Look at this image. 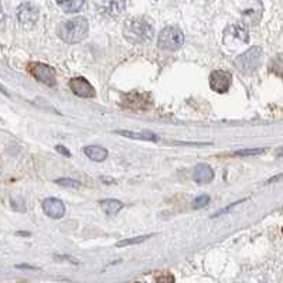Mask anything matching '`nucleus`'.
Masks as SVG:
<instances>
[{
  "label": "nucleus",
  "instance_id": "nucleus-15",
  "mask_svg": "<svg viewBox=\"0 0 283 283\" xmlns=\"http://www.w3.org/2000/svg\"><path fill=\"white\" fill-rule=\"evenodd\" d=\"M65 13H77L84 6L85 0H55Z\"/></svg>",
  "mask_w": 283,
  "mask_h": 283
},
{
  "label": "nucleus",
  "instance_id": "nucleus-6",
  "mask_svg": "<svg viewBox=\"0 0 283 283\" xmlns=\"http://www.w3.org/2000/svg\"><path fill=\"white\" fill-rule=\"evenodd\" d=\"M96 10L108 17L121 16L125 10V0H94Z\"/></svg>",
  "mask_w": 283,
  "mask_h": 283
},
{
  "label": "nucleus",
  "instance_id": "nucleus-25",
  "mask_svg": "<svg viewBox=\"0 0 283 283\" xmlns=\"http://www.w3.org/2000/svg\"><path fill=\"white\" fill-rule=\"evenodd\" d=\"M57 150H58V153H61V155H64L65 158H70L71 156V153L64 147V146H57Z\"/></svg>",
  "mask_w": 283,
  "mask_h": 283
},
{
  "label": "nucleus",
  "instance_id": "nucleus-27",
  "mask_svg": "<svg viewBox=\"0 0 283 283\" xmlns=\"http://www.w3.org/2000/svg\"><path fill=\"white\" fill-rule=\"evenodd\" d=\"M136 98H139V95H136ZM141 98H143V95H141ZM141 98H139V104H142ZM132 104H133V105H138V101H135V102H129V106H132Z\"/></svg>",
  "mask_w": 283,
  "mask_h": 283
},
{
  "label": "nucleus",
  "instance_id": "nucleus-24",
  "mask_svg": "<svg viewBox=\"0 0 283 283\" xmlns=\"http://www.w3.org/2000/svg\"><path fill=\"white\" fill-rule=\"evenodd\" d=\"M156 283H174L173 275H170V273H163V275L159 276Z\"/></svg>",
  "mask_w": 283,
  "mask_h": 283
},
{
  "label": "nucleus",
  "instance_id": "nucleus-2",
  "mask_svg": "<svg viewBox=\"0 0 283 283\" xmlns=\"http://www.w3.org/2000/svg\"><path fill=\"white\" fill-rule=\"evenodd\" d=\"M88 34V21L85 17H74L60 24L58 35L68 44H77Z\"/></svg>",
  "mask_w": 283,
  "mask_h": 283
},
{
  "label": "nucleus",
  "instance_id": "nucleus-22",
  "mask_svg": "<svg viewBox=\"0 0 283 283\" xmlns=\"http://www.w3.org/2000/svg\"><path fill=\"white\" fill-rule=\"evenodd\" d=\"M12 204H13V208H16L18 211H26V204L21 197H15L12 200Z\"/></svg>",
  "mask_w": 283,
  "mask_h": 283
},
{
  "label": "nucleus",
  "instance_id": "nucleus-12",
  "mask_svg": "<svg viewBox=\"0 0 283 283\" xmlns=\"http://www.w3.org/2000/svg\"><path fill=\"white\" fill-rule=\"evenodd\" d=\"M118 135L121 136H125L127 139H135V141H152V142H158L159 136L155 135L153 132H132V130H118L116 132Z\"/></svg>",
  "mask_w": 283,
  "mask_h": 283
},
{
  "label": "nucleus",
  "instance_id": "nucleus-18",
  "mask_svg": "<svg viewBox=\"0 0 283 283\" xmlns=\"http://www.w3.org/2000/svg\"><path fill=\"white\" fill-rule=\"evenodd\" d=\"M153 235H142V236H135V238H130V239H124L121 242L116 244L118 248H122V247H130V245H136V244H141L144 242L146 239H150Z\"/></svg>",
  "mask_w": 283,
  "mask_h": 283
},
{
  "label": "nucleus",
  "instance_id": "nucleus-7",
  "mask_svg": "<svg viewBox=\"0 0 283 283\" xmlns=\"http://www.w3.org/2000/svg\"><path fill=\"white\" fill-rule=\"evenodd\" d=\"M208 79H210V87H211L212 91H215L218 94H225L231 87L232 75L228 71L217 70V71H212L210 74Z\"/></svg>",
  "mask_w": 283,
  "mask_h": 283
},
{
  "label": "nucleus",
  "instance_id": "nucleus-3",
  "mask_svg": "<svg viewBox=\"0 0 283 283\" xmlns=\"http://www.w3.org/2000/svg\"><path fill=\"white\" fill-rule=\"evenodd\" d=\"M184 44V34L176 26H167L164 27L158 38V46L161 50L167 51H176Z\"/></svg>",
  "mask_w": 283,
  "mask_h": 283
},
{
  "label": "nucleus",
  "instance_id": "nucleus-1",
  "mask_svg": "<svg viewBox=\"0 0 283 283\" xmlns=\"http://www.w3.org/2000/svg\"><path fill=\"white\" fill-rule=\"evenodd\" d=\"M124 35L132 44H143L153 37V27L147 20L142 17H135L125 23Z\"/></svg>",
  "mask_w": 283,
  "mask_h": 283
},
{
  "label": "nucleus",
  "instance_id": "nucleus-14",
  "mask_svg": "<svg viewBox=\"0 0 283 283\" xmlns=\"http://www.w3.org/2000/svg\"><path fill=\"white\" fill-rule=\"evenodd\" d=\"M231 40H236V41H241V43H247L248 41V32L241 27V26H231L225 30V37H228Z\"/></svg>",
  "mask_w": 283,
  "mask_h": 283
},
{
  "label": "nucleus",
  "instance_id": "nucleus-19",
  "mask_svg": "<svg viewBox=\"0 0 283 283\" xmlns=\"http://www.w3.org/2000/svg\"><path fill=\"white\" fill-rule=\"evenodd\" d=\"M265 149H245V150H238L235 153H232L231 156H238V158H245V156H256L264 153Z\"/></svg>",
  "mask_w": 283,
  "mask_h": 283
},
{
  "label": "nucleus",
  "instance_id": "nucleus-20",
  "mask_svg": "<svg viewBox=\"0 0 283 283\" xmlns=\"http://www.w3.org/2000/svg\"><path fill=\"white\" fill-rule=\"evenodd\" d=\"M57 184L64 186V187H72V189H79L81 187V183L77 180H71V178H57L55 180Z\"/></svg>",
  "mask_w": 283,
  "mask_h": 283
},
{
  "label": "nucleus",
  "instance_id": "nucleus-26",
  "mask_svg": "<svg viewBox=\"0 0 283 283\" xmlns=\"http://www.w3.org/2000/svg\"><path fill=\"white\" fill-rule=\"evenodd\" d=\"M283 180V174H279V176H275L272 178L267 180V184H272V183H278V181H282Z\"/></svg>",
  "mask_w": 283,
  "mask_h": 283
},
{
  "label": "nucleus",
  "instance_id": "nucleus-23",
  "mask_svg": "<svg viewBox=\"0 0 283 283\" xmlns=\"http://www.w3.org/2000/svg\"><path fill=\"white\" fill-rule=\"evenodd\" d=\"M245 200H241V201H235V203H232L231 205H228L227 208H224V210H220V211H217L214 215H212V218H215V217H218V215H222V214H225V212H228V211H231V210H234V207H236V205H239L241 203H244Z\"/></svg>",
  "mask_w": 283,
  "mask_h": 283
},
{
  "label": "nucleus",
  "instance_id": "nucleus-13",
  "mask_svg": "<svg viewBox=\"0 0 283 283\" xmlns=\"http://www.w3.org/2000/svg\"><path fill=\"white\" fill-rule=\"evenodd\" d=\"M84 153L94 161H104L108 158V150L102 146H87L84 149Z\"/></svg>",
  "mask_w": 283,
  "mask_h": 283
},
{
  "label": "nucleus",
  "instance_id": "nucleus-21",
  "mask_svg": "<svg viewBox=\"0 0 283 283\" xmlns=\"http://www.w3.org/2000/svg\"><path fill=\"white\" fill-rule=\"evenodd\" d=\"M208 201H210V197H208V195H205V194L198 195V197L193 201V207H194V208H203V207H205V205L208 204Z\"/></svg>",
  "mask_w": 283,
  "mask_h": 283
},
{
  "label": "nucleus",
  "instance_id": "nucleus-16",
  "mask_svg": "<svg viewBox=\"0 0 283 283\" xmlns=\"http://www.w3.org/2000/svg\"><path fill=\"white\" fill-rule=\"evenodd\" d=\"M101 205H102L104 211L109 215L118 214L124 208V204L118 200H104V201H101Z\"/></svg>",
  "mask_w": 283,
  "mask_h": 283
},
{
  "label": "nucleus",
  "instance_id": "nucleus-8",
  "mask_svg": "<svg viewBox=\"0 0 283 283\" xmlns=\"http://www.w3.org/2000/svg\"><path fill=\"white\" fill-rule=\"evenodd\" d=\"M38 9L32 3H23L17 9V18L26 27H33L38 20Z\"/></svg>",
  "mask_w": 283,
  "mask_h": 283
},
{
  "label": "nucleus",
  "instance_id": "nucleus-28",
  "mask_svg": "<svg viewBox=\"0 0 283 283\" xmlns=\"http://www.w3.org/2000/svg\"><path fill=\"white\" fill-rule=\"evenodd\" d=\"M279 156H283V149H282V152H279Z\"/></svg>",
  "mask_w": 283,
  "mask_h": 283
},
{
  "label": "nucleus",
  "instance_id": "nucleus-5",
  "mask_svg": "<svg viewBox=\"0 0 283 283\" xmlns=\"http://www.w3.org/2000/svg\"><path fill=\"white\" fill-rule=\"evenodd\" d=\"M27 68H29V72L37 81H40V82H43L46 85H50V87L55 85L57 75H55L54 68H51L50 65L43 63H30L27 65Z\"/></svg>",
  "mask_w": 283,
  "mask_h": 283
},
{
  "label": "nucleus",
  "instance_id": "nucleus-11",
  "mask_svg": "<svg viewBox=\"0 0 283 283\" xmlns=\"http://www.w3.org/2000/svg\"><path fill=\"white\" fill-rule=\"evenodd\" d=\"M214 180V170L211 169V166L200 163L195 166L194 170V181L197 184H208Z\"/></svg>",
  "mask_w": 283,
  "mask_h": 283
},
{
  "label": "nucleus",
  "instance_id": "nucleus-10",
  "mask_svg": "<svg viewBox=\"0 0 283 283\" xmlns=\"http://www.w3.org/2000/svg\"><path fill=\"white\" fill-rule=\"evenodd\" d=\"M43 211L50 218L58 220L65 214V207H64V203L61 200L50 197V198H46L43 201Z\"/></svg>",
  "mask_w": 283,
  "mask_h": 283
},
{
  "label": "nucleus",
  "instance_id": "nucleus-4",
  "mask_svg": "<svg viewBox=\"0 0 283 283\" xmlns=\"http://www.w3.org/2000/svg\"><path fill=\"white\" fill-rule=\"evenodd\" d=\"M262 57H264V50L262 48L252 47L236 57L235 67L239 71H242L245 74H249V72H253L261 65Z\"/></svg>",
  "mask_w": 283,
  "mask_h": 283
},
{
  "label": "nucleus",
  "instance_id": "nucleus-9",
  "mask_svg": "<svg viewBox=\"0 0 283 283\" xmlns=\"http://www.w3.org/2000/svg\"><path fill=\"white\" fill-rule=\"evenodd\" d=\"M70 88L74 94L81 98H94L95 89L94 87L82 77H77L70 81Z\"/></svg>",
  "mask_w": 283,
  "mask_h": 283
},
{
  "label": "nucleus",
  "instance_id": "nucleus-17",
  "mask_svg": "<svg viewBox=\"0 0 283 283\" xmlns=\"http://www.w3.org/2000/svg\"><path fill=\"white\" fill-rule=\"evenodd\" d=\"M269 70L273 74H276L281 78H283V54H279V55L272 58V61L269 64Z\"/></svg>",
  "mask_w": 283,
  "mask_h": 283
}]
</instances>
